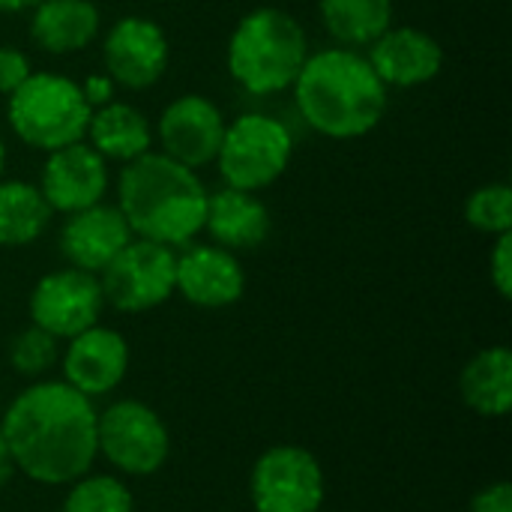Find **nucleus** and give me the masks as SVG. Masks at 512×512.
Instances as JSON below:
<instances>
[{
    "label": "nucleus",
    "mask_w": 512,
    "mask_h": 512,
    "mask_svg": "<svg viewBox=\"0 0 512 512\" xmlns=\"http://www.w3.org/2000/svg\"><path fill=\"white\" fill-rule=\"evenodd\" d=\"M96 402L60 378L30 381L0 411L15 471L39 486H69L96 465Z\"/></svg>",
    "instance_id": "1"
},
{
    "label": "nucleus",
    "mask_w": 512,
    "mask_h": 512,
    "mask_svg": "<svg viewBox=\"0 0 512 512\" xmlns=\"http://www.w3.org/2000/svg\"><path fill=\"white\" fill-rule=\"evenodd\" d=\"M294 87L297 111L324 138L369 135L387 111V84L357 48H324L306 57Z\"/></svg>",
    "instance_id": "2"
},
{
    "label": "nucleus",
    "mask_w": 512,
    "mask_h": 512,
    "mask_svg": "<svg viewBox=\"0 0 512 512\" xmlns=\"http://www.w3.org/2000/svg\"><path fill=\"white\" fill-rule=\"evenodd\" d=\"M207 195L198 171L159 150H147L126 162L117 180V207L129 222L132 237L171 249L195 243L204 231Z\"/></svg>",
    "instance_id": "3"
},
{
    "label": "nucleus",
    "mask_w": 512,
    "mask_h": 512,
    "mask_svg": "<svg viewBox=\"0 0 512 512\" xmlns=\"http://www.w3.org/2000/svg\"><path fill=\"white\" fill-rule=\"evenodd\" d=\"M309 36L303 24L276 6H261L246 12L228 39V72L231 78L255 96H270L288 90L306 57Z\"/></svg>",
    "instance_id": "4"
},
{
    "label": "nucleus",
    "mask_w": 512,
    "mask_h": 512,
    "mask_svg": "<svg viewBox=\"0 0 512 512\" xmlns=\"http://www.w3.org/2000/svg\"><path fill=\"white\" fill-rule=\"evenodd\" d=\"M6 120L18 141L51 153L84 141L93 108L84 99L81 81L57 72H33L12 96H6Z\"/></svg>",
    "instance_id": "5"
},
{
    "label": "nucleus",
    "mask_w": 512,
    "mask_h": 512,
    "mask_svg": "<svg viewBox=\"0 0 512 512\" xmlns=\"http://www.w3.org/2000/svg\"><path fill=\"white\" fill-rule=\"evenodd\" d=\"M96 456L123 480L153 477L171 456L168 423L141 399H114L96 414Z\"/></svg>",
    "instance_id": "6"
},
{
    "label": "nucleus",
    "mask_w": 512,
    "mask_h": 512,
    "mask_svg": "<svg viewBox=\"0 0 512 512\" xmlns=\"http://www.w3.org/2000/svg\"><path fill=\"white\" fill-rule=\"evenodd\" d=\"M291 156L294 135L282 120L270 114H240L225 126L216 165L225 186L261 192L285 174Z\"/></svg>",
    "instance_id": "7"
},
{
    "label": "nucleus",
    "mask_w": 512,
    "mask_h": 512,
    "mask_svg": "<svg viewBox=\"0 0 512 512\" xmlns=\"http://www.w3.org/2000/svg\"><path fill=\"white\" fill-rule=\"evenodd\" d=\"M324 498V468L300 444L267 447L249 471V504L255 512H321Z\"/></svg>",
    "instance_id": "8"
},
{
    "label": "nucleus",
    "mask_w": 512,
    "mask_h": 512,
    "mask_svg": "<svg viewBox=\"0 0 512 512\" xmlns=\"http://www.w3.org/2000/svg\"><path fill=\"white\" fill-rule=\"evenodd\" d=\"M177 249L132 237L117 258L99 273L105 306L123 315H141L159 309L174 297Z\"/></svg>",
    "instance_id": "9"
},
{
    "label": "nucleus",
    "mask_w": 512,
    "mask_h": 512,
    "mask_svg": "<svg viewBox=\"0 0 512 512\" xmlns=\"http://www.w3.org/2000/svg\"><path fill=\"white\" fill-rule=\"evenodd\" d=\"M30 324L42 327L54 339L66 342L87 327L99 324L105 312V297L99 276L84 273L78 267H60L45 273L27 300Z\"/></svg>",
    "instance_id": "10"
},
{
    "label": "nucleus",
    "mask_w": 512,
    "mask_h": 512,
    "mask_svg": "<svg viewBox=\"0 0 512 512\" xmlns=\"http://www.w3.org/2000/svg\"><path fill=\"white\" fill-rule=\"evenodd\" d=\"M105 75L123 90H147L162 81L171 63L165 30L144 15L117 18L102 39Z\"/></svg>",
    "instance_id": "11"
},
{
    "label": "nucleus",
    "mask_w": 512,
    "mask_h": 512,
    "mask_svg": "<svg viewBox=\"0 0 512 512\" xmlns=\"http://www.w3.org/2000/svg\"><path fill=\"white\" fill-rule=\"evenodd\" d=\"M129 342L120 330L93 324L84 333L66 339L60 351V372L72 390H78L87 399H105L129 375Z\"/></svg>",
    "instance_id": "12"
},
{
    "label": "nucleus",
    "mask_w": 512,
    "mask_h": 512,
    "mask_svg": "<svg viewBox=\"0 0 512 512\" xmlns=\"http://www.w3.org/2000/svg\"><path fill=\"white\" fill-rule=\"evenodd\" d=\"M225 126L228 123L213 99L201 93H183L159 117V126H156V135L162 144L159 153L198 171L216 162V153L225 138Z\"/></svg>",
    "instance_id": "13"
},
{
    "label": "nucleus",
    "mask_w": 512,
    "mask_h": 512,
    "mask_svg": "<svg viewBox=\"0 0 512 512\" xmlns=\"http://www.w3.org/2000/svg\"><path fill=\"white\" fill-rule=\"evenodd\" d=\"M174 294L198 309H228L246 294V270L237 252L216 243H189L177 249Z\"/></svg>",
    "instance_id": "14"
},
{
    "label": "nucleus",
    "mask_w": 512,
    "mask_h": 512,
    "mask_svg": "<svg viewBox=\"0 0 512 512\" xmlns=\"http://www.w3.org/2000/svg\"><path fill=\"white\" fill-rule=\"evenodd\" d=\"M36 186L54 213L69 216L105 201L108 162L87 141H75L48 153Z\"/></svg>",
    "instance_id": "15"
},
{
    "label": "nucleus",
    "mask_w": 512,
    "mask_h": 512,
    "mask_svg": "<svg viewBox=\"0 0 512 512\" xmlns=\"http://www.w3.org/2000/svg\"><path fill=\"white\" fill-rule=\"evenodd\" d=\"M132 240L129 222L117 204H93L78 213H69L60 228V252L69 267L99 276L117 252Z\"/></svg>",
    "instance_id": "16"
},
{
    "label": "nucleus",
    "mask_w": 512,
    "mask_h": 512,
    "mask_svg": "<svg viewBox=\"0 0 512 512\" xmlns=\"http://www.w3.org/2000/svg\"><path fill=\"white\" fill-rule=\"evenodd\" d=\"M369 63L387 87H420L441 75L444 48L420 27H390L369 45Z\"/></svg>",
    "instance_id": "17"
},
{
    "label": "nucleus",
    "mask_w": 512,
    "mask_h": 512,
    "mask_svg": "<svg viewBox=\"0 0 512 512\" xmlns=\"http://www.w3.org/2000/svg\"><path fill=\"white\" fill-rule=\"evenodd\" d=\"M204 231L213 237L216 246L228 252H249L267 240L270 210L255 192L222 186L219 192L207 195Z\"/></svg>",
    "instance_id": "18"
},
{
    "label": "nucleus",
    "mask_w": 512,
    "mask_h": 512,
    "mask_svg": "<svg viewBox=\"0 0 512 512\" xmlns=\"http://www.w3.org/2000/svg\"><path fill=\"white\" fill-rule=\"evenodd\" d=\"M102 30V15L93 0H42L30 9V39L45 54L84 51Z\"/></svg>",
    "instance_id": "19"
},
{
    "label": "nucleus",
    "mask_w": 512,
    "mask_h": 512,
    "mask_svg": "<svg viewBox=\"0 0 512 512\" xmlns=\"http://www.w3.org/2000/svg\"><path fill=\"white\" fill-rule=\"evenodd\" d=\"M84 141L105 159V162H132L153 150V126L147 114L129 102L111 99L93 108Z\"/></svg>",
    "instance_id": "20"
},
{
    "label": "nucleus",
    "mask_w": 512,
    "mask_h": 512,
    "mask_svg": "<svg viewBox=\"0 0 512 512\" xmlns=\"http://www.w3.org/2000/svg\"><path fill=\"white\" fill-rule=\"evenodd\" d=\"M459 396L465 408L486 420H501L512 408V354L507 345H492L477 351L462 375Z\"/></svg>",
    "instance_id": "21"
},
{
    "label": "nucleus",
    "mask_w": 512,
    "mask_h": 512,
    "mask_svg": "<svg viewBox=\"0 0 512 512\" xmlns=\"http://www.w3.org/2000/svg\"><path fill=\"white\" fill-rule=\"evenodd\" d=\"M51 216L54 210L36 183L0 177V246L18 249L36 243L48 231Z\"/></svg>",
    "instance_id": "22"
},
{
    "label": "nucleus",
    "mask_w": 512,
    "mask_h": 512,
    "mask_svg": "<svg viewBox=\"0 0 512 512\" xmlns=\"http://www.w3.org/2000/svg\"><path fill=\"white\" fill-rule=\"evenodd\" d=\"M327 33L342 48H369L393 27V0H318Z\"/></svg>",
    "instance_id": "23"
},
{
    "label": "nucleus",
    "mask_w": 512,
    "mask_h": 512,
    "mask_svg": "<svg viewBox=\"0 0 512 512\" xmlns=\"http://www.w3.org/2000/svg\"><path fill=\"white\" fill-rule=\"evenodd\" d=\"M63 489L66 495L60 501V512H135L132 489L111 471H87Z\"/></svg>",
    "instance_id": "24"
},
{
    "label": "nucleus",
    "mask_w": 512,
    "mask_h": 512,
    "mask_svg": "<svg viewBox=\"0 0 512 512\" xmlns=\"http://www.w3.org/2000/svg\"><path fill=\"white\" fill-rule=\"evenodd\" d=\"M60 339H54L51 333H45L42 327L36 324H27L24 330H18L6 348V360L12 366V372L18 378H27V381H42L48 378L57 363H60Z\"/></svg>",
    "instance_id": "25"
},
{
    "label": "nucleus",
    "mask_w": 512,
    "mask_h": 512,
    "mask_svg": "<svg viewBox=\"0 0 512 512\" xmlns=\"http://www.w3.org/2000/svg\"><path fill=\"white\" fill-rule=\"evenodd\" d=\"M465 219L474 231L498 237L512 231V189L510 183H486L465 201Z\"/></svg>",
    "instance_id": "26"
},
{
    "label": "nucleus",
    "mask_w": 512,
    "mask_h": 512,
    "mask_svg": "<svg viewBox=\"0 0 512 512\" xmlns=\"http://www.w3.org/2000/svg\"><path fill=\"white\" fill-rule=\"evenodd\" d=\"M489 279L501 300L512 297V231L498 234L492 255H489Z\"/></svg>",
    "instance_id": "27"
},
{
    "label": "nucleus",
    "mask_w": 512,
    "mask_h": 512,
    "mask_svg": "<svg viewBox=\"0 0 512 512\" xmlns=\"http://www.w3.org/2000/svg\"><path fill=\"white\" fill-rule=\"evenodd\" d=\"M30 75V57L15 45H0V96H12Z\"/></svg>",
    "instance_id": "28"
},
{
    "label": "nucleus",
    "mask_w": 512,
    "mask_h": 512,
    "mask_svg": "<svg viewBox=\"0 0 512 512\" xmlns=\"http://www.w3.org/2000/svg\"><path fill=\"white\" fill-rule=\"evenodd\" d=\"M468 512H512V486L507 480L483 486L474 498Z\"/></svg>",
    "instance_id": "29"
},
{
    "label": "nucleus",
    "mask_w": 512,
    "mask_h": 512,
    "mask_svg": "<svg viewBox=\"0 0 512 512\" xmlns=\"http://www.w3.org/2000/svg\"><path fill=\"white\" fill-rule=\"evenodd\" d=\"M114 87H117V84H114L105 72L87 75V78L81 81V90H84V99H87L90 108H99V105L111 102V99H114Z\"/></svg>",
    "instance_id": "30"
},
{
    "label": "nucleus",
    "mask_w": 512,
    "mask_h": 512,
    "mask_svg": "<svg viewBox=\"0 0 512 512\" xmlns=\"http://www.w3.org/2000/svg\"><path fill=\"white\" fill-rule=\"evenodd\" d=\"M18 471H15V462H12V453H9V447H6V438H3V432H0V492L12 483V477H15Z\"/></svg>",
    "instance_id": "31"
},
{
    "label": "nucleus",
    "mask_w": 512,
    "mask_h": 512,
    "mask_svg": "<svg viewBox=\"0 0 512 512\" xmlns=\"http://www.w3.org/2000/svg\"><path fill=\"white\" fill-rule=\"evenodd\" d=\"M42 0H0V12H30Z\"/></svg>",
    "instance_id": "32"
},
{
    "label": "nucleus",
    "mask_w": 512,
    "mask_h": 512,
    "mask_svg": "<svg viewBox=\"0 0 512 512\" xmlns=\"http://www.w3.org/2000/svg\"><path fill=\"white\" fill-rule=\"evenodd\" d=\"M3 168H6V144H3V135H0V177H3Z\"/></svg>",
    "instance_id": "33"
},
{
    "label": "nucleus",
    "mask_w": 512,
    "mask_h": 512,
    "mask_svg": "<svg viewBox=\"0 0 512 512\" xmlns=\"http://www.w3.org/2000/svg\"><path fill=\"white\" fill-rule=\"evenodd\" d=\"M0 411H3V402H0Z\"/></svg>",
    "instance_id": "34"
}]
</instances>
